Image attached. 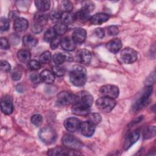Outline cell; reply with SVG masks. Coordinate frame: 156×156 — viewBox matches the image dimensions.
I'll return each instance as SVG.
<instances>
[{
    "label": "cell",
    "instance_id": "50",
    "mask_svg": "<svg viewBox=\"0 0 156 156\" xmlns=\"http://www.w3.org/2000/svg\"><path fill=\"white\" fill-rule=\"evenodd\" d=\"M154 82H155V73L154 71L152 74H151L148 78H147L146 85V86H151V84L153 83Z\"/></svg>",
    "mask_w": 156,
    "mask_h": 156
},
{
    "label": "cell",
    "instance_id": "25",
    "mask_svg": "<svg viewBox=\"0 0 156 156\" xmlns=\"http://www.w3.org/2000/svg\"><path fill=\"white\" fill-rule=\"evenodd\" d=\"M48 20V16L45 13L41 12H37L34 15L35 23H37L41 26H44L47 23Z\"/></svg>",
    "mask_w": 156,
    "mask_h": 156
},
{
    "label": "cell",
    "instance_id": "44",
    "mask_svg": "<svg viewBox=\"0 0 156 156\" xmlns=\"http://www.w3.org/2000/svg\"><path fill=\"white\" fill-rule=\"evenodd\" d=\"M22 75L21 71L20 69H15L12 74V77L13 80H18L21 79Z\"/></svg>",
    "mask_w": 156,
    "mask_h": 156
},
{
    "label": "cell",
    "instance_id": "21",
    "mask_svg": "<svg viewBox=\"0 0 156 156\" xmlns=\"http://www.w3.org/2000/svg\"><path fill=\"white\" fill-rule=\"evenodd\" d=\"M28 27V21L24 18H18L15 20L13 27L17 32H21L27 29Z\"/></svg>",
    "mask_w": 156,
    "mask_h": 156
},
{
    "label": "cell",
    "instance_id": "22",
    "mask_svg": "<svg viewBox=\"0 0 156 156\" xmlns=\"http://www.w3.org/2000/svg\"><path fill=\"white\" fill-rule=\"evenodd\" d=\"M41 80L46 83H52L55 80L54 74L48 69L43 70L40 74Z\"/></svg>",
    "mask_w": 156,
    "mask_h": 156
},
{
    "label": "cell",
    "instance_id": "43",
    "mask_svg": "<svg viewBox=\"0 0 156 156\" xmlns=\"http://www.w3.org/2000/svg\"><path fill=\"white\" fill-rule=\"evenodd\" d=\"M61 38L58 37H55L50 43V46L52 49H56L61 43Z\"/></svg>",
    "mask_w": 156,
    "mask_h": 156
},
{
    "label": "cell",
    "instance_id": "10",
    "mask_svg": "<svg viewBox=\"0 0 156 156\" xmlns=\"http://www.w3.org/2000/svg\"><path fill=\"white\" fill-rule=\"evenodd\" d=\"M47 154L49 155H79L80 154L67 147L64 148L62 147H55L48 150Z\"/></svg>",
    "mask_w": 156,
    "mask_h": 156
},
{
    "label": "cell",
    "instance_id": "16",
    "mask_svg": "<svg viewBox=\"0 0 156 156\" xmlns=\"http://www.w3.org/2000/svg\"><path fill=\"white\" fill-rule=\"evenodd\" d=\"M90 107H87L79 102L74 104L71 107L73 113L79 116H87L90 113Z\"/></svg>",
    "mask_w": 156,
    "mask_h": 156
},
{
    "label": "cell",
    "instance_id": "14",
    "mask_svg": "<svg viewBox=\"0 0 156 156\" xmlns=\"http://www.w3.org/2000/svg\"><path fill=\"white\" fill-rule=\"evenodd\" d=\"M1 108L2 112L6 115H10L13 112V102L10 96H5L1 99Z\"/></svg>",
    "mask_w": 156,
    "mask_h": 156
},
{
    "label": "cell",
    "instance_id": "7",
    "mask_svg": "<svg viewBox=\"0 0 156 156\" xmlns=\"http://www.w3.org/2000/svg\"><path fill=\"white\" fill-rule=\"evenodd\" d=\"M78 101L77 94L68 91H61L57 95V102L61 105H69L76 103Z\"/></svg>",
    "mask_w": 156,
    "mask_h": 156
},
{
    "label": "cell",
    "instance_id": "39",
    "mask_svg": "<svg viewBox=\"0 0 156 156\" xmlns=\"http://www.w3.org/2000/svg\"><path fill=\"white\" fill-rule=\"evenodd\" d=\"M61 15H62V13L59 11L54 10V11H52L50 13L49 18H50V19L52 21L57 22V21H58L60 19Z\"/></svg>",
    "mask_w": 156,
    "mask_h": 156
},
{
    "label": "cell",
    "instance_id": "47",
    "mask_svg": "<svg viewBox=\"0 0 156 156\" xmlns=\"http://www.w3.org/2000/svg\"><path fill=\"white\" fill-rule=\"evenodd\" d=\"M43 26H41L34 23L32 25L31 30L34 34H38V33H40L43 30Z\"/></svg>",
    "mask_w": 156,
    "mask_h": 156
},
{
    "label": "cell",
    "instance_id": "17",
    "mask_svg": "<svg viewBox=\"0 0 156 156\" xmlns=\"http://www.w3.org/2000/svg\"><path fill=\"white\" fill-rule=\"evenodd\" d=\"M109 18V15L104 13H98L90 17V22L94 25H99L107 21Z\"/></svg>",
    "mask_w": 156,
    "mask_h": 156
},
{
    "label": "cell",
    "instance_id": "29",
    "mask_svg": "<svg viewBox=\"0 0 156 156\" xmlns=\"http://www.w3.org/2000/svg\"><path fill=\"white\" fill-rule=\"evenodd\" d=\"M53 29L56 35H62L67 32L68 27L66 25H65L62 23H57L54 26Z\"/></svg>",
    "mask_w": 156,
    "mask_h": 156
},
{
    "label": "cell",
    "instance_id": "24",
    "mask_svg": "<svg viewBox=\"0 0 156 156\" xmlns=\"http://www.w3.org/2000/svg\"><path fill=\"white\" fill-rule=\"evenodd\" d=\"M23 42L25 46L27 48H32L37 44L38 40L33 35L27 34L23 37Z\"/></svg>",
    "mask_w": 156,
    "mask_h": 156
},
{
    "label": "cell",
    "instance_id": "13",
    "mask_svg": "<svg viewBox=\"0 0 156 156\" xmlns=\"http://www.w3.org/2000/svg\"><path fill=\"white\" fill-rule=\"evenodd\" d=\"M78 101L79 102L87 107H90L93 102V98L91 94L86 91H82L77 94Z\"/></svg>",
    "mask_w": 156,
    "mask_h": 156
},
{
    "label": "cell",
    "instance_id": "6",
    "mask_svg": "<svg viewBox=\"0 0 156 156\" xmlns=\"http://www.w3.org/2000/svg\"><path fill=\"white\" fill-rule=\"evenodd\" d=\"M137 52L130 48H124L120 52L119 57L121 60L126 64H130L135 62L137 59Z\"/></svg>",
    "mask_w": 156,
    "mask_h": 156
},
{
    "label": "cell",
    "instance_id": "49",
    "mask_svg": "<svg viewBox=\"0 0 156 156\" xmlns=\"http://www.w3.org/2000/svg\"><path fill=\"white\" fill-rule=\"evenodd\" d=\"M94 33H95L96 35L100 38H103L105 35V32H104V29L102 28H100V27L94 30Z\"/></svg>",
    "mask_w": 156,
    "mask_h": 156
},
{
    "label": "cell",
    "instance_id": "30",
    "mask_svg": "<svg viewBox=\"0 0 156 156\" xmlns=\"http://www.w3.org/2000/svg\"><path fill=\"white\" fill-rule=\"evenodd\" d=\"M143 137L146 139L151 138L155 135V127L154 126L146 127L143 132Z\"/></svg>",
    "mask_w": 156,
    "mask_h": 156
},
{
    "label": "cell",
    "instance_id": "45",
    "mask_svg": "<svg viewBox=\"0 0 156 156\" xmlns=\"http://www.w3.org/2000/svg\"><path fill=\"white\" fill-rule=\"evenodd\" d=\"M107 32L110 35H116L119 33V29L116 26H111L108 27Z\"/></svg>",
    "mask_w": 156,
    "mask_h": 156
},
{
    "label": "cell",
    "instance_id": "4",
    "mask_svg": "<svg viewBox=\"0 0 156 156\" xmlns=\"http://www.w3.org/2000/svg\"><path fill=\"white\" fill-rule=\"evenodd\" d=\"M62 141L66 147L70 149L77 150L83 147V144L79 139L69 134L64 135L62 138Z\"/></svg>",
    "mask_w": 156,
    "mask_h": 156
},
{
    "label": "cell",
    "instance_id": "15",
    "mask_svg": "<svg viewBox=\"0 0 156 156\" xmlns=\"http://www.w3.org/2000/svg\"><path fill=\"white\" fill-rule=\"evenodd\" d=\"M82 135L89 137L93 135L95 130V125L88 121L81 122L79 128Z\"/></svg>",
    "mask_w": 156,
    "mask_h": 156
},
{
    "label": "cell",
    "instance_id": "32",
    "mask_svg": "<svg viewBox=\"0 0 156 156\" xmlns=\"http://www.w3.org/2000/svg\"><path fill=\"white\" fill-rule=\"evenodd\" d=\"M56 34L53 29H48L44 33L43 36V39L46 42H51L55 37Z\"/></svg>",
    "mask_w": 156,
    "mask_h": 156
},
{
    "label": "cell",
    "instance_id": "37",
    "mask_svg": "<svg viewBox=\"0 0 156 156\" xmlns=\"http://www.w3.org/2000/svg\"><path fill=\"white\" fill-rule=\"evenodd\" d=\"M43 121V118L41 115L39 114H35L31 118L32 123L35 126H40Z\"/></svg>",
    "mask_w": 156,
    "mask_h": 156
},
{
    "label": "cell",
    "instance_id": "19",
    "mask_svg": "<svg viewBox=\"0 0 156 156\" xmlns=\"http://www.w3.org/2000/svg\"><path fill=\"white\" fill-rule=\"evenodd\" d=\"M122 45V41L120 39L115 38L107 42L106 47L110 52L116 54L121 49Z\"/></svg>",
    "mask_w": 156,
    "mask_h": 156
},
{
    "label": "cell",
    "instance_id": "51",
    "mask_svg": "<svg viewBox=\"0 0 156 156\" xmlns=\"http://www.w3.org/2000/svg\"><path fill=\"white\" fill-rule=\"evenodd\" d=\"M9 18H15V20L16 19H17L18 18H19V17H18V13H16V12H10V13H9Z\"/></svg>",
    "mask_w": 156,
    "mask_h": 156
},
{
    "label": "cell",
    "instance_id": "27",
    "mask_svg": "<svg viewBox=\"0 0 156 156\" xmlns=\"http://www.w3.org/2000/svg\"><path fill=\"white\" fill-rule=\"evenodd\" d=\"M35 4L36 7L39 10V11L43 12L49 9L51 2L47 0H38L35 1Z\"/></svg>",
    "mask_w": 156,
    "mask_h": 156
},
{
    "label": "cell",
    "instance_id": "38",
    "mask_svg": "<svg viewBox=\"0 0 156 156\" xmlns=\"http://www.w3.org/2000/svg\"><path fill=\"white\" fill-rule=\"evenodd\" d=\"M82 8L87 10V11H88L89 12L91 13V12L93 11L94 9V4L93 2L89 1H83L82 2Z\"/></svg>",
    "mask_w": 156,
    "mask_h": 156
},
{
    "label": "cell",
    "instance_id": "12",
    "mask_svg": "<svg viewBox=\"0 0 156 156\" xmlns=\"http://www.w3.org/2000/svg\"><path fill=\"white\" fill-rule=\"evenodd\" d=\"M80 121L76 118H67L64 122V126L65 129L70 132H75L79 130L80 126Z\"/></svg>",
    "mask_w": 156,
    "mask_h": 156
},
{
    "label": "cell",
    "instance_id": "5",
    "mask_svg": "<svg viewBox=\"0 0 156 156\" xmlns=\"http://www.w3.org/2000/svg\"><path fill=\"white\" fill-rule=\"evenodd\" d=\"M116 105V101L112 98L107 97H101L96 101V107L104 112H110L113 110Z\"/></svg>",
    "mask_w": 156,
    "mask_h": 156
},
{
    "label": "cell",
    "instance_id": "31",
    "mask_svg": "<svg viewBox=\"0 0 156 156\" xmlns=\"http://www.w3.org/2000/svg\"><path fill=\"white\" fill-rule=\"evenodd\" d=\"M88 120L90 122L93 124L94 125H96L99 123L102 120V117L99 113H89L88 115Z\"/></svg>",
    "mask_w": 156,
    "mask_h": 156
},
{
    "label": "cell",
    "instance_id": "33",
    "mask_svg": "<svg viewBox=\"0 0 156 156\" xmlns=\"http://www.w3.org/2000/svg\"><path fill=\"white\" fill-rule=\"evenodd\" d=\"M65 60H66V57H65V53L62 54L60 52H57V53H55L53 56V62L56 65H60L63 62H64Z\"/></svg>",
    "mask_w": 156,
    "mask_h": 156
},
{
    "label": "cell",
    "instance_id": "9",
    "mask_svg": "<svg viewBox=\"0 0 156 156\" xmlns=\"http://www.w3.org/2000/svg\"><path fill=\"white\" fill-rule=\"evenodd\" d=\"M140 136V132L138 130H135L130 133H129L126 137L124 144L123 148L125 150L130 148L134 143H135L139 139Z\"/></svg>",
    "mask_w": 156,
    "mask_h": 156
},
{
    "label": "cell",
    "instance_id": "48",
    "mask_svg": "<svg viewBox=\"0 0 156 156\" xmlns=\"http://www.w3.org/2000/svg\"><path fill=\"white\" fill-rule=\"evenodd\" d=\"M29 77H30V79L34 82V83H39L41 80V79H40V76L39 74H38L37 73H31L29 76Z\"/></svg>",
    "mask_w": 156,
    "mask_h": 156
},
{
    "label": "cell",
    "instance_id": "18",
    "mask_svg": "<svg viewBox=\"0 0 156 156\" xmlns=\"http://www.w3.org/2000/svg\"><path fill=\"white\" fill-rule=\"evenodd\" d=\"M87 32L84 29L77 28L73 33V40L76 44H81L86 39Z\"/></svg>",
    "mask_w": 156,
    "mask_h": 156
},
{
    "label": "cell",
    "instance_id": "1",
    "mask_svg": "<svg viewBox=\"0 0 156 156\" xmlns=\"http://www.w3.org/2000/svg\"><path fill=\"white\" fill-rule=\"evenodd\" d=\"M69 79L71 82L76 87L83 86L87 80V71L81 65H74L70 73Z\"/></svg>",
    "mask_w": 156,
    "mask_h": 156
},
{
    "label": "cell",
    "instance_id": "23",
    "mask_svg": "<svg viewBox=\"0 0 156 156\" xmlns=\"http://www.w3.org/2000/svg\"><path fill=\"white\" fill-rule=\"evenodd\" d=\"M75 20L80 22H85L90 18V12L87 10L81 8L76 14H74Z\"/></svg>",
    "mask_w": 156,
    "mask_h": 156
},
{
    "label": "cell",
    "instance_id": "41",
    "mask_svg": "<svg viewBox=\"0 0 156 156\" xmlns=\"http://www.w3.org/2000/svg\"><path fill=\"white\" fill-rule=\"evenodd\" d=\"M63 9L65 10V12H70L73 9V5L72 2L69 1H64L62 3Z\"/></svg>",
    "mask_w": 156,
    "mask_h": 156
},
{
    "label": "cell",
    "instance_id": "20",
    "mask_svg": "<svg viewBox=\"0 0 156 156\" xmlns=\"http://www.w3.org/2000/svg\"><path fill=\"white\" fill-rule=\"evenodd\" d=\"M62 48L67 51H72L74 50L76 47V43L70 37H66L62 39L60 43Z\"/></svg>",
    "mask_w": 156,
    "mask_h": 156
},
{
    "label": "cell",
    "instance_id": "2",
    "mask_svg": "<svg viewBox=\"0 0 156 156\" xmlns=\"http://www.w3.org/2000/svg\"><path fill=\"white\" fill-rule=\"evenodd\" d=\"M152 88L151 86H146L145 89L143 91L141 96L136 100L132 107V110L133 112L141 110L147 105L149 103V97L152 94Z\"/></svg>",
    "mask_w": 156,
    "mask_h": 156
},
{
    "label": "cell",
    "instance_id": "36",
    "mask_svg": "<svg viewBox=\"0 0 156 156\" xmlns=\"http://www.w3.org/2000/svg\"><path fill=\"white\" fill-rule=\"evenodd\" d=\"M10 26L9 21L4 18L2 17L0 20V29L1 31H6L9 29Z\"/></svg>",
    "mask_w": 156,
    "mask_h": 156
},
{
    "label": "cell",
    "instance_id": "11",
    "mask_svg": "<svg viewBox=\"0 0 156 156\" xmlns=\"http://www.w3.org/2000/svg\"><path fill=\"white\" fill-rule=\"evenodd\" d=\"M91 58V55L89 51L86 49H79L76 54V61L83 65L90 63Z\"/></svg>",
    "mask_w": 156,
    "mask_h": 156
},
{
    "label": "cell",
    "instance_id": "34",
    "mask_svg": "<svg viewBox=\"0 0 156 156\" xmlns=\"http://www.w3.org/2000/svg\"><path fill=\"white\" fill-rule=\"evenodd\" d=\"M51 58L52 56L51 52L49 51H45L40 55L39 57V60L42 63L48 64L51 62Z\"/></svg>",
    "mask_w": 156,
    "mask_h": 156
},
{
    "label": "cell",
    "instance_id": "28",
    "mask_svg": "<svg viewBox=\"0 0 156 156\" xmlns=\"http://www.w3.org/2000/svg\"><path fill=\"white\" fill-rule=\"evenodd\" d=\"M18 60L21 62H27L30 58V54L28 50L21 49L17 52Z\"/></svg>",
    "mask_w": 156,
    "mask_h": 156
},
{
    "label": "cell",
    "instance_id": "40",
    "mask_svg": "<svg viewBox=\"0 0 156 156\" xmlns=\"http://www.w3.org/2000/svg\"><path fill=\"white\" fill-rule=\"evenodd\" d=\"M29 68L32 70H38L40 68L41 65L39 62L35 60H32L29 62L28 63Z\"/></svg>",
    "mask_w": 156,
    "mask_h": 156
},
{
    "label": "cell",
    "instance_id": "42",
    "mask_svg": "<svg viewBox=\"0 0 156 156\" xmlns=\"http://www.w3.org/2000/svg\"><path fill=\"white\" fill-rule=\"evenodd\" d=\"M0 68L3 71L8 72L11 69V65L9 64L8 62L4 60H1L0 62Z\"/></svg>",
    "mask_w": 156,
    "mask_h": 156
},
{
    "label": "cell",
    "instance_id": "8",
    "mask_svg": "<svg viewBox=\"0 0 156 156\" xmlns=\"http://www.w3.org/2000/svg\"><path fill=\"white\" fill-rule=\"evenodd\" d=\"M100 93L104 97L116 99L118 97L119 90L117 86L114 85L107 84L102 86L99 90Z\"/></svg>",
    "mask_w": 156,
    "mask_h": 156
},
{
    "label": "cell",
    "instance_id": "3",
    "mask_svg": "<svg viewBox=\"0 0 156 156\" xmlns=\"http://www.w3.org/2000/svg\"><path fill=\"white\" fill-rule=\"evenodd\" d=\"M38 136L43 143L50 144L55 141L57 133L55 130L52 127H45L40 130Z\"/></svg>",
    "mask_w": 156,
    "mask_h": 156
},
{
    "label": "cell",
    "instance_id": "46",
    "mask_svg": "<svg viewBox=\"0 0 156 156\" xmlns=\"http://www.w3.org/2000/svg\"><path fill=\"white\" fill-rule=\"evenodd\" d=\"M1 48L2 49H9L10 48V43L8 40L5 37L1 38Z\"/></svg>",
    "mask_w": 156,
    "mask_h": 156
},
{
    "label": "cell",
    "instance_id": "26",
    "mask_svg": "<svg viewBox=\"0 0 156 156\" xmlns=\"http://www.w3.org/2000/svg\"><path fill=\"white\" fill-rule=\"evenodd\" d=\"M74 20V14L69 12H63V13H62L60 17L62 23L67 26L68 24L72 23Z\"/></svg>",
    "mask_w": 156,
    "mask_h": 156
},
{
    "label": "cell",
    "instance_id": "35",
    "mask_svg": "<svg viewBox=\"0 0 156 156\" xmlns=\"http://www.w3.org/2000/svg\"><path fill=\"white\" fill-rule=\"evenodd\" d=\"M52 69L53 74L58 77L63 76L65 73V69H64V68L61 67L60 66H57V65L53 66Z\"/></svg>",
    "mask_w": 156,
    "mask_h": 156
}]
</instances>
